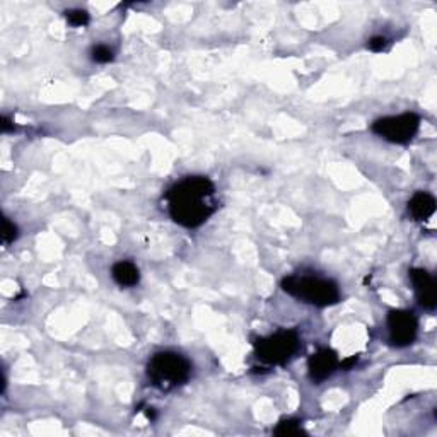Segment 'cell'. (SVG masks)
I'll return each instance as SVG.
<instances>
[{"label":"cell","instance_id":"cell-1","mask_svg":"<svg viewBox=\"0 0 437 437\" xmlns=\"http://www.w3.org/2000/svg\"><path fill=\"white\" fill-rule=\"evenodd\" d=\"M215 186L205 176H188L166 193L169 214L183 227H198L214 214Z\"/></svg>","mask_w":437,"mask_h":437},{"label":"cell","instance_id":"cell-2","mask_svg":"<svg viewBox=\"0 0 437 437\" xmlns=\"http://www.w3.org/2000/svg\"><path fill=\"white\" fill-rule=\"evenodd\" d=\"M147 374L152 385L162 391H169L185 385L191 374V364L186 357L176 352H157L149 361Z\"/></svg>","mask_w":437,"mask_h":437},{"label":"cell","instance_id":"cell-3","mask_svg":"<svg viewBox=\"0 0 437 437\" xmlns=\"http://www.w3.org/2000/svg\"><path fill=\"white\" fill-rule=\"evenodd\" d=\"M282 289L287 294L318 307L336 305L340 301V290L335 282L319 277L293 276L282 280Z\"/></svg>","mask_w":437,"mask_h":437},{"label":"cell","instance_id":"cell-4","mask_svg":"<svg viewBox=\"0 0 437 437\" xmlns=\"http://www.w3.org/2000/svg\"><path fill=\"white\" fill-rule=\"evenodd\" d=\"M299 347H301V339L295 330L277 331L266 339H258L255 342L258 359L272 365L285 364L287 361L293 359Z\"/></svg>","mask_w":437,"mask_h":437},{"label":"cell","instance_id":"cell-5","mask_svg":"<svg viewBox=\"0 0 437 437\" xmlns=\"http://www.w3.org/2000/svg\"><path fill=\"white\" fill-rule=\"evenodd\" d=\"M420 118L415 113H403L398 116H386L373 123V132L393 144L410 142L419 130Z\"/></svg>","mask_w":437,"mask_h":437},{"label":"cell","instance_id":"cell-6","mask_svg":"<svg viewBox=\"0 0 437 437\" xmlns=\"http://www.w3.org/2000/svg\"><path fill=\"white\" fill-rule=\"evenodd\" d=\"M419 322L412 311L405 310H393L388 314V330H390V342L397 347H407L414 344L417 336Z\"/></svg>","mask_w":437,"mask_h":437},{"label":"cell","instance_id":"cell-7","mask_svg":"<svg viewBox=\"0 0 437 437\" xmlns=\"http://www.w3.org/2000/svg\"><path fill=\"white\" fill-rule=\"evenodd\" d=\"M410 278H412V282H414L415 293H417L420 305L426 307V310H431V311L436 310L437 290H436V282L431 273L424 268H412Z\"/></svg>","mask_w":437,"mask_h":437},{"label":"cell","instance_id":"cell-8","mask_svg":"<svg viewBox=\"0 0 437 437\" xmlns=\"http://www.w3.org/2000/svg\"><path fill=\"white\" fill-rule=\"evenodd\" d=\"M310 376L311 380L316 382H322L330 378L333 371L339 365V359H336V353L330 351V348H322L316 353H313L310 359Z\"/></svg>","mask_w":437,"mask_h":437},{"label":"cell","instance_id":"cell-9","mask_svg":"<svg viewBox=\"0 0 437 437\" xmlns=\"http://www.w3.org/2000/svg\"><path fill=\"white\" fill-rule=\"evenodd\" d=\"M409 212L415 220H426L434 215L436 212V198L426 191H419L409 202Z\"/></svg>","mask_w":437,"mask_h":437},{"label":"cell","instance_id":"cell-10","mask_svg":"<svg viewBox=\"0 0 437 437\" xmlns=\"http://www.w3.org/2000/svg\"><path fill=\"white\" fill-rule=\"evenodd\" d=\"M111 276H113L116 284L122 287H132L139 284L140 280L139 268L130 263V261H118V263H115L113 268H111Z\"/></svg>","mask_w":437,"mask_h":437},{"label":"cell","instance_id":"cell-11","mask_svg":"<svg viewBox=\"0 0 437 437\" xmlns=\"http://www.w3.org/2000/svg\"><path fill=\"white\" fill-rule=\"evenodd\" d=\"M273 434L280 436V437H290V436H306V431L302 429L301 422L295 419H289V420H282V422H278V426L276 427V431H273Z\"/></svg>","mask_w":437,"mask_h":437},{"label":"cell","instance_id":"cell-12","mask_svg":"<svg viewBox=\"0 0 437 437\" xmlns=\"http://www.w3.org/2000/svg\"><path fill=\"white\" fill-rule=\"evenodd\" d=\"M65 18H67V21H69L70 26H76V28H82V26H86L87 23H89V14H87V12L82 11V9L67 11Z\"/></svg>","mask_w":437,"mask_h":437},{"label":"cell","instance_id":"cell-13","mask_svg":"<svg viewBox=\"0 0 437 437\" xmlns=\"http://www.w3.org/2000/svg\"><path fill=\"white\" fill-rule=\"evenodd\" d=\"M91 58L98 64H108V62L113 60V50L105 47V45H98L91 50Z\"/></svg>","mask_w":437,"mask_h":437},{"label":"cell","instance_id":"cell-14","mask_svg":"<svg viewBox=\"0 0 437 437\" xmlns=\"http://www.w3.org/2000/svg\"><path fill=\"white\" fill-rule=\"evenodd\" d=\"M4 229H2V241L4 244H9L18 238V227H16L14 222H11L9 219H4Z\"/></svg>","mask_w":437,"mask_h":437},{"label":"cell","instance_id":"cell-15","mask_svg":"<svg viewBox=\"0 0 437 437\" xmlns=\"http://www.w3.org/2000/svg\"><path fill=\"white\" fill-rule=\"evenodd\" d=\"M386 45H388V40H386L385 36H374V38L369 40L368 47L369 50H373V52H382V50L386 48Z\"/></svg>","mask_w":437,"mask_h":437},{"label":"cell","instance_id":"cell-16","mask_svg":"<svg viewBox=\"0 0 437 437\" xmlns=\"http://www.w3.org/2000/svg\"><path fill=\"white\" fill-rule=\"evenodd\" d=\"M14 123H12V120L9 118V116H4L2 118V132H12L14 130Z\"/></svg>","mask_w":437,"mask_h":437},{"label":"cell","instance_id":"cell-17","mask_svg":"<svg viewBox=\"0 0 437 437\" xmlns=\"http://www.w3.org/2000/svg\"><path fill=\"white\" fill-rule=\"evenodd\" d=\"M353 364H357V357H351V359L344 361V362H342V368L345 369V371H348V369H351Z\"/></svg>","mask_w":437,"mask_h":437}]
</instances>
